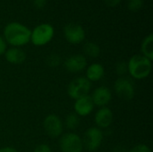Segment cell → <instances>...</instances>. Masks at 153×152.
<instances>
[{
  "instance_id": "cell-1",
  "label": "cell",
  "mask_w": 153,
  "mask_h": 152,
  "mask_svg": "<svg viewBox=\"0 0 153 152\" xmlns=\"http://www.w3.org/2000/svg\"><path fill=\"white\" fill-rule=\"evenodd\" d=\"M31 30L22 23L13 22L4 29V39L5 42L13 47H19L30 41Z\"/></svg>"
},
{
  "instance_id": "cell-2",
  "label": "cell",
  "mask_w": 153,
  "mask_h": 152,
  "mask_svg": "<svg viewBox=\"0 0 153 152\" xmlns=\"http://www.w3.org/2000/svg\"><path fill=\"white\" fill-rule=\"evenodd\" d=\"M127 71L134 79H144L151 73L152 61L143 55H134L129 59L127 64Z\"/></svg>"
},
{
  "instance_id": "cell-3",
  "label": "cell",
  "mask_w": 153,
  "mask_h": 152,
  "mask_svg": "<svg viewBox=\"0 0 153 152\" xmlns=\"http://www.w3.org/2000/svg\"><path fill=\"white\" fill-rule=\"evenodd\" d=\"M54 27L49 23H41L36 26L31 31L30 41L33 45L41 47L49 43L54 37Z\"/></svg>"
},
{
  "instance_id": "cell-4",
  "label": "cell",
  "mask_w": 153,
  "mask_h": 152,
  "mask_svg": "<svg viewBox=\"0 0 153 152\" xmlns=\"http://www.w3.org/2000/svg\"><path fill=\"white\" fill-rule=\"evenodd\" d=\"M91 83L86 77H78L73 80L68 87L67 93L73 99H78L88 95Z\"/></svg>"
},
{
  "instance_id": "cell-5",
  "label": "cell",
  "mask_w": 153,
  "mask_h": 152,
  "mask_svg": "<svg viewBox=\"0 0 153 152\" xmlns=\"http://www.w3.org/2000/svg\"><path fill=\"white\" fill-rule=\"evenodd\" d=\"M59 147L62 152H82L83 144L79 135L74 133H68L61 137Z\"/></svg>"
},
{
  "instance_id": "cell-6",
  "label": "cell",
  "mask_w": 153,
  "mask_h": 152,
  "mask_svg": "<svg viewBox=\"0 0 153 152\" xmlns=\"http://www.w3.org/2000/svg\"><path fill=\"white\" fill-rule=\"evenodd\" d=\"M102 141H103V133L101 130L96 127H91L85 132L82 144L87 151H95L100 147Z\"/></svg>"
},
{
  "instance_id": "cell-7",
  "label": "cell",
  "mask_w": 153,
  "mask_h": 152,
  "mask_svg": "<svg viewBox=\"0 0 153 152\" xmlns=\"http://www.w3.org/2000/svg\"><path fill=\"white\" fill-rule=\"evenodd\" d=\"M64 36L69 43L77 45L84 40L85 30L82 25L75 22H70L64 28Z\"/></svg>"
},
{
  "instance_id": "cell-8",
  "label": "cell",
  "mask_w": 153,
  "mask_h": 152,
  "mask_svg": "<svg viewBox=\"0 0 153 152\" xmlns=\"http://www.w3.org/2000/svg\"><path fill=\"white\" fill-rule=\"evenodd\" d=\"M114 89L117 95L123 100L129 101L134 99L135 90L132 82L126 78H119L114 84Z\"/></svg>"
},
{
  "instance_id": "cell-9",
  "label": "cell",
  "mask_w": 153,
  "mask_h": 152,
  "mask_svg": "<svg viewBox=\"0 0 153 152\" xmlns=\"http://www.w3.org/2000/svg\"><path fill=\"white\" fill-rule=\"evenodd\" d=\"M45 133L50 138H57L63 133V123L56 115H48L43 122Z\"/></svg>"
},
{
  "instance_id": "cell-10",
  "label": "cell",
  "mask_w": 153,
  "mask_h": 152,
  "mask_svg": "<svg viewBox=\"0 0 153 152\" xmlns=\"http://www.w3.org/2000/svg\"><path fill=\"white\" fill-rule=\"evenodd\" d=\"M87 65L85 56L82 55H73L66 58L64 63L65 68L70 73H78L82 71Z\"/></svg>"
},
{
  "instance_id": "cell-11",
  "label": "cell",
  "mask_w": 153,
  "mask_h": 152,
  "mask_svg": "<svg viewBox=\"0 0 153 152\" xmlns=\"http://www.w3.org/2000/svg\"><path fill=\"white\" fill-rule=\"evenodd\" d=\"M91 98L94 105L103 108L110 102L112 99V94L108 88L102 86V87L97 88L93 91L92 96Z\"/></svg>"
},
{
  "instance_id": "cell-12",
  "label": "cell",
  "mask_w": 153,
  "mask_h": 152,
  "mask_svg": "<svg viewBox=\"0 0 153 152\" xmlns=\"http://www.w3.org/2000/svg\"><path fill=\"white\" fill-rule=\"evenodd\" d=\"M94 108V104L90 96H85L76 99L74 103V111L77 116H86L90 115Z\"/></svg>"
},
{
  "instance_id": "cell-13",
  "label": "cell",
  "mask_w": 153,
  "mask_h": 152,
  "mask_svg": "<svg viewBox=\"0 0 153 152\" xmlns=\"http://www.w3.org/2000/svg\"><path fill=\"white\" fill-rule=\"evenodd\" d=\"M94 120L100 128H108L113 122V112L108 108L103 107L98 110Z\"/></svg>"
},
{
  "instance_id": "cell-14",
  "label": "cell",
  "mask_w": 153,
  "mask_h": 152,
  "mask_svg": "<svg viewBox=\"0 0 153 152\" xmlns=\"http://www.w3.org/2000/svg\"><path fill=\"white\" fill-rule=\"evenodd\" d=\"M5 59L10 64L20 65L26 59L25 52L19 47H11L4 52Z\"/></svg>"
},
{
  "instance_id": "cell-15",
  "label": "cell",
  "mask_w": 153,
  "mask_h": 152,
  "mask_svg": "<svg viewBox=\"0 0 153 152\" xmlns=\"http://www.w3.org/2000/svg\"><path fill=\"white\" fill-rule=\"evenodd\" d=\"M104 67L100 64H92L91 65L86 71V78L90 82H97L100 81L104 76Z\"/></svg>"
},
{
  "instance_id": "cell-16",
  "label": "cell",
  "mask_w": 153,
  "mask_h": 152,
  "mask_svg": "<svg viewBox=\"0 0 153 152\" xmlns=\"http://www.w3.org/2000/svg\"><path fill=\"white\" fill-rule=\"evenodd\" d=\"M142 52L143 56L150 59L151 61L153 59V35L150 33L142 42Z\"/></svg>"
},
{
  "instance_id": "cell-17",
  "label": "cell",
  "mask_w": 153,
  "mask_h": 152,
  "mask_svg": "<svg viewBox=\"0 0 153 152\" xmlns=\"http://www.w3.org/2000/svg\"><path fill=\"white\" fill-rule=\"evenodd\" d=\"M83 51L86 56L92 58L98 57L100 54V48L99 45L94 42H87L83 46Z\"/></svg>"
},
{
  "instance_id": "cell-18",
  "label": "cell",
  "mask_w": 153,
  "mask_h": 152,
  "mask_svg": "<svg viewBox=\"0 0 153 152\" xmlns=\"http://www.w3.org/2000/svg\"><path fill=\"white\" fill-rule=\"evenodd\" d=\"M80 125V118L79 116H77L75 113L69 114L65 118V125L70 130L76 129Z\"/></svg>"
},
{
  "instance_id": "cell-19",
  "label": "cell",
  "mask_w": 153,
  "mask_h": 152,
  "mask_svg": "<svg viewBox=\"0 0 153 152\" xmlns=\"http://www.w3.org/2000/svg\"><path fill=\"white\" fill-rule=\"evenodd\" d=\"M143 6V0H128L127 7L131 12H138Z\"/></svg>"
},
{
  "instance_id": "cell-20",
  "label": "cell",
  "mask_w": 153,
  "mask_h": 152,
  "mask_svg": "<svg viewBox=\"0 0 153 152\" xmlns=\"http://www.w3.org/2000/svg\"><path fill=\"white\" fill-rule=\"evenodd\" d=\"M60 62H61V58L56 54H51L47 58V64L50 67H56V66H58Z\"/></svg>"
},
{
  "instance_id": "cell-21",
  "label": "cell",
  "mask_w": 153,
  "mask_h": 152,
  "mask_svg": "<svg viewBox=\"0 0 153 152\" xmlns=\"http://www.w3.org/2000/svg\"><path fill=\"white\" fill-rule=\"evenodd\" d=\"M116 71H117V73H118L120 75L125 74L127 72V64L125 62H120V63L117 64Z\"/></svg>"
},
{
  "instance_id": "cell-22",
  "label": "cell",
  "mask_w": 153,
  "mask_h": 152,
  "mask_svg": "<svg viewBox=\"0 0 153 152\" xmlns=\"http://www.w3.org/2000/svg\"><path fill=\"white\" fill-rule=\"evenodd\" d=\"M129 152H152L151 149L145 144H138L134 146Z\"/></svg>"
},
{
  "instance_id": "cell-23",
  "label": "cell",
  "mask_w": 153,
  "mask_h": 152,
  "mask_svg": "<svg viewBox=\"0 0 153 152\" xmlns=\"http://www.w3.org/2000/svg\"><path fill=\"white\" fill-rule=\"evenodd\" d=\"M33 152H51V149L48 144H40L35 148Z\"/></svg>"
},
{
  "instance_id": "cell-24",
  "label": "cell",
  "mask_w": 153,
  "mask_h": 152,
  "mask_svg": "<svg viewBox=\"0 0 153 152\" xmlns=\"http://www.w3.org/2000/svg\"><path fill=\"white\" fill-rule=\"evenodd\" d=\"M47 4V0H33V5L37 9H42L45 7Z\"/></svg>"
},
{
  "instance_id": "cell-25",
  "label": "cell",
  "mask_w": 153,
  "mask_h": 152,
  "mask_svg": "<svg viewBox=\"0 0 153 152\" xmlns=\"http://www.w3.org/2000/svg\"><path fill=\"white\" fill-rule=\"evenodd\" d=\"M102 1L106 5H108L109 7H115L117 4H119L121 2V0H102Z\"/></svg>"
},
{
  "instance_id": "cell-26",
  "label": "cell",
  "mask_w": 153,
  "mask_h": 152,
  "mask_svg": "<svg viewBox=\"0 0 153 152\" xmlns=\"http://www.w3.org/2000/svg\"><path fill=\"white\" fill-rule=\"evenodd\" d=\"M5 51H6V42L4 39L0 35V56L4 54Z\"/></svg>"
},
{
  "instance_id": "cell-27",
  "label": "cell",
  "mask_w": 153,
  "mask_h": 152,
  "mask_svg": "<svg viewBox=\"0 0 153 152\" xmlns=\"http://www.w3.org/2000/svg\"><path fill=\"white\" fill-rule=\"evenodd\" d=\"M0 152H18L15 149L11 148V147H5V148H2L0 149Z\"/></svg>"
}]
</instances>
